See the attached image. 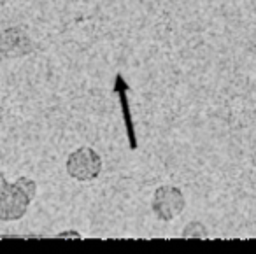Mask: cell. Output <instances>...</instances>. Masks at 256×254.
<instances>
[{"label":"cell","mask_w":256,"mask_h":254,"mask_svg":"<svg viewBox=\"0 0 256 254\" xmlns=\"http://www.w3.org/2000/svg\"><path fill=\"white\" fill-rule=\"evenodd\" d=\"M36 194L37 184L28 177H20L18 180L8 184L4 191H0V221L22 219Z\"/></svg>","instance_id":"obj_1"},{"label":"cell","mask_w":256,"mask_h":254,"mask_svg":"<svg viewBox=\"0 0 256 254\" xmlns=\"http://www.w3.org/2000/svg\"><path fill=\"white\" fill-rule=\"evenodd\" d=\"M102 170V160L92 148H79L67 160V172L76 180H93Z\"/></svg>","instance_id":"obj_2"},{"label":"cell","mask_w":256,"mask_h":254,"mask_svg":"<svg viewBox=\"0 0 256 254\" xmlns=\"http://www.w3.org/2000/svg\"><path fill=\"white\" fill-rule=\"evenodd\" d=\"M184 196L181 190L174 186H162L154 191L153 210L160 221H172L184 210Z\"/></svg>","instance_id":"obj_3"},{"label":"cell","mask_w":256,"mask_h":254,"mask_svg":"<svg viewBox=\"0 0 256 254\" xmlns=\"http://www.w3.org/2000/svg\"><path fill=\"white\" fill-rule=\"evenodd\" d=\"M32 40L22 28H9L0 34V53L4 56H23L32 53Z\"/></svg>","instance_id":"obj_4"},{"label":"cell","mask_w":256,"mask_h":254,"mask_svg":"<svg viewBox=\"0 0 256 254\" xmlns=\"http://www.w3.org/2000/svg\"><path fill=\"white\" fill-rule=\"evenodd\" d=\"M128 82L123 79V76L118 74L116 81H114V93L120 95V104H121V112H123L124 126H126V137H128V146L132 151L137 149V137H136V126H134L132 112H130V106H128Z\"/></svg>","instance_id":"obj_5"},{"label":"cell","mask_w":256,"mask_h":254,"mask_svg":"<svg viewBox=\"0 0 256 254\" xmlns=\"http://www.w3.org/2000/svg\"><path fill=\"white\" fill-rule=\"evenodd\" d=\"M182 235L188 236V238H190V236H200V238H206L207 232H206V228H204L202 222L193 221V222H190L184 230H182Z\"/></svg>","instance_id":"obj_6"},{"label":"cell","mask_w":256,"mask_h":254,"mask_svg":"<svg viewBox=\"0 0 256 254\" xmlns=\"http://www.w3.org/2000/svg\"><path fill=\"white\" fill-rule=\"evenodd\" d=\"M60 238H65V236H76V238H81V235H79L78 232H64V233H60Z\"/></svg>","instance_id":"obj_7"},{"label":"cell","mask_w":256,"mask_h":254,"mask_svg":"<svg viewBox=\"0 0 256 254\" xmlns=\"http://www.w3.org/2000/svg\"><path fill=\"white\" fill-rule=\"evenodd\" d=\"M8 180H6V176L2 174V170H0V191H4L6 188H8Z\"/></svg>","instance_id":"obj_8"}]
</instances>
